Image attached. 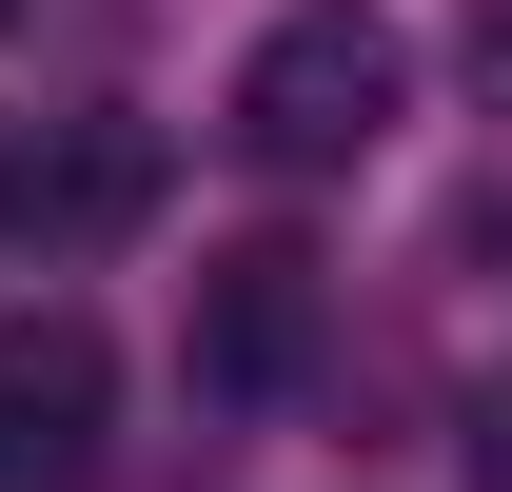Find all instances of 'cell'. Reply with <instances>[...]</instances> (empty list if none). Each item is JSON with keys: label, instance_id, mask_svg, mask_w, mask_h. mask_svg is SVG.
<instances>
[{"label": "cell", "instance_id": "obj_1", "mask_svg": "<svg viewBox=\"0 0 512 492\" xmlns=\"http://www.w3.org/2000/svg\"><path fill=\"white\" fill-rule=\"evenodd\" d=\"M394 99H414V40H394L375 0H276L237 40V99H217V138H237L256 178H355L394 138Z\"/></svg>", "mask_w": 512, "mask_h": 492}, {"label": "cell", "instance_id": "obj_2", "mask_svg": "<svg viewBox=\"0 0 512 492\" xmlns=\"http://www.w3.org/2000/svg\"><path fill=\"white\" fill-rule=\"evenodd\" d=\"M316 315H335V276L296 237H237V256H197V315H178V355H197V394H276V374L316 355Z\"/></svg>", "mask_w": 512, "mask_h": 492}, {"label": "cell", "instance_id": "obj_3", "mask_svg": "<svg viewBox=\"0 0 512 492\" xmlns=\"http://www.w3.org/2000/svg\"><path fill=\"white\" fill-rule=\"evenodd\" d=\"M99 394H119L99 315H0V492H60L99 453Z\"/></svg>", "mask_w": 512, "mask_h": 492}, {"label": "cell", "instance_id": "obj_4", "mask_svg": "<svg viewBox=\"0 0 512 492\" xmlns=\"http://www.w3.org/2000/svg\"><path fill=\"white\" fill-rule=\"evenodd\" d=\"M138 197H158V158H138V119H60V138H0V237H119Z\"/></svg>", "mask_w": 512, "mask_h": 492}, {"label": "cell", "instance_id": "obj_5", "mask_svg": "<svg viewBox=\"0 0 512 492\" xmlns=\"http://www.w3.org/2000/svg\"><path fill=\"white\" fill-rule=\"evenodd\" d=\"M473 492H512V374L473 394Z\"/></svg>", "mask_w": 512, "mask_h": 492}, {"label": "cell", "instance_id": "obj_6", "mask_svg": "<svg viewBox=\"0 0 512 492\" xmlns=\"http://www.w3.org/2000/svg\"><path fill=\"white\" fill-rule=\"evenodd\" d=\"M473 60H493V99H512V0H493V40H473Z\"/></svg>", "mask_w": 512, "mask_h": 492}]
</instances>
